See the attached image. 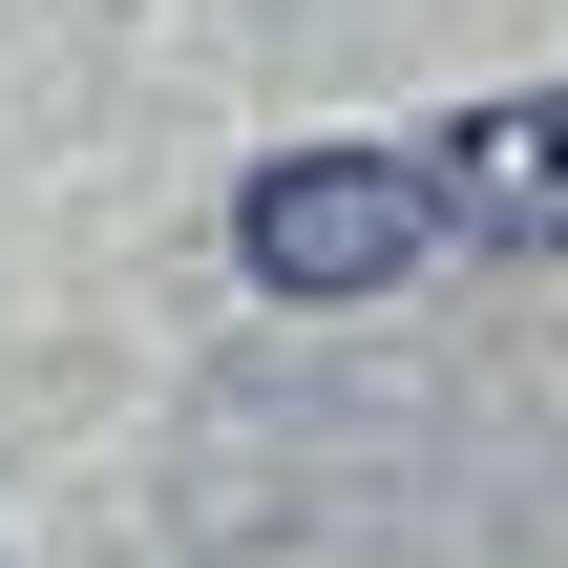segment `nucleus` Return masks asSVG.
Listing matches in <instances>:
<instances>
[{
    "mask_svg": "<svg viewBox=\"0 0 568 568\" xmlns=\"http://www.w3.org/2000/svg\"><path fill=\"white\" fill-rule=\"evenodd\" d=\"M443 253V190H422V148H274L253 190H232V274L253 295H295V316H337V295H400Z\"/></svg>",
    "mask_w": 568,
    "mask_h": 568,
    "instance_id": "1",
    "label": "nucleus"
},
{
    "mask_svg": "<svg viewBox=\"0 0 568 568\" xmlns=\"http://www.w3.org/2000/svg\"><path fill=\"white\" fill-rule=\"evenodd\" d=\"M422 190H443V232H485V253H568V84L464 105V126L422 148Z\"/></svg>",
    "mask_w": 568,
    "mask_h": 568,
    "instance_id": "2",
    "label": "nucleus"
}]
</instances>
